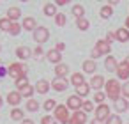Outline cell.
I'll list each match as a JSON object with an SVG mask.
<instances>
[{
	"mask_svg": "<svg viewBox=\"0 0 129 124\" xmlns=\"http://www.w3.org/2000/svg\"><path fill=\"white\" fill-rule=\"evenodd\" d=\"M104 94H106L108 99H111L113 103H117L122 97V85H120V82L117 78L106 80V83H104Z\"/></svg>",
	"mask_w": 129,
	"mask_h": 124,
	"instance_id": "1",
	"label": "cell"
},
{
	"mask_svg": "<svg viewBox=\"0 0 129 124\" xmlns=\"http://www.w3.org/2000/svg\"><path fill=\"white\" fill-rule=\"evenodd\" d=\"M27 73H28V66L23 64V62H13V64H9V67H7V75H9L14 82L20 80L21 76H27Z\"/></svg>",
	"mask_w": 129,
	"mask_h": 124,
	"instance_id": "2",
	"label": "cell"
},
{
	"mask_svg": "<svg viewBox=\"0 0 129 124\" xmlns=\"http://www.w3.org/2000/svg\"><path fill=\"white\" fill-rule=\"evenodd\" d=\"M55 112V120L57 122H60V124H69V119H71V115H69V110H67V106L66 105H57V108L53 110Z\"/></svg>",
	"mask_w": 129,
	"mask_h": 124,
	"instance_id": "3",
	"label": "cell"
},
{
	"mask_svg": "<svg viewBox=\"0 0 129 124\" xmlns=\"http://www.w3.org/2000/svg\"><path fill=\"white\" fill-rule=\"evenodd\" d=\"M48 39H50V30H48L46 27H37V29L34 30V41H36L39 46L44 44Z\"/></svg>",
	"mask_w": 129,
	"mask_h": 124,
	"instance_id": "4",
	"label": "cell"
},
{
	"mask_svg": "<svg viewBox=\"0 0 129 124\" xmlns=\"http://www.w3.org/2000/svg\"><path fill=\"white\" fill-rule=\"evenodd\" d=\"M94 119H97V120H101V122H106V119L111 115L110 113V106L106 105V103H103V105H97L95 106V110H94Z\"/></svg>",
	"mask_w": 129,
	"mask_h": 124,
	"instance_id": "5",
	"label": "cell"
},
{
	"mask_svg": "<svg viewBox=\"0 0 129 124\" xmlns=\"http://www.w3.org/2000/svg\"><path fill=\"white\" fill-rule=\"evenodd\" d=\"M66 106H67V110L78 112V110H81V106H83V99H81V97H78L76 94H73V96H69V97H67Z\"/></svg>",
	"mask_w": 129,
	"mask_h": 124,
	"instance_id": "6",
	"label": "cell"
},
{
	"mask_svg": "<svg viewBox=\"0 0 129 124\" xmlns=\"http://www.w3.org/2000/svg\"><path fill=\"white\" fill-rule=\"evenodd\" d=\"M88 122V115L83 112V110H78V112H73L71 119H69V124H87Z\"/></svg>",
	"mask_w": 129,
	"mask_h": 124,
	"instance_id": "7",
	"label": "cell"
},
{
	"mask_svg": "<svg viewBox=\"0 0 129 124\" xmlns=\"http://www.w3.org/2000/svg\"><path fill=\"white\" fill-rule=\"evenodd\" d=\"M117 78L118 80H122V82H129V66L122 60V62H118V67H117Z\"/></svg>",
	"mask_w": 129,
	"mask_h": 124,
	"instance_id": "8",
	"label": "cell"
},
{
	"mask_svg": "<svg viewBox=\"0 0 129 124\" xmlns=\"http://www.w3.org/2000/svg\"><path fill=\"white\" fill-rule=\"evenodd\" d=\"M97 52H99V55H111V44L110 43H106L104 39H97V43H95V46H94Z\"/></svg>",
	"mask_w": 129,
	"mask_h": 124,
	"instance_id": "9",
	"label": "cell"
},
{
	"mask_svg": "<svg viewBox=\"0 0 129 124\" xmlns=\"http://www.w3.org/2000/svg\"><path fill=\"white\" fill-rule=\"evenodd\" d=\"M104 83H106V80H104L103 75H94L88 85H90V89H94L95 92H99L101 89H104Z\"/></svg>",
	"mask_w": 129,
	"mask_h": 124,
	"instance_id": "10",
	"label": "cell"
},
{
	"mask_svg": "<svg viewBox=\"0 0 129 124\" xmlns=\"http://www.w3.org/2000/svg\"><path fill=\"white\" fill-rule=\"evenodd\" d=\"M50 85H51V89H53L55 92H64V90L69 87V82L64 80V78H53Z\"/></svg>",
	"mask_w": 129,
	"mask_h": 124,
	"instance_id": "11",
	"label": "cell"
},
{
	"mask_svg": "<svg viewBox=\"0 0 129 124\" xmlns=\"http://www.w3.org/2000/svg\"><path fill=\"white\" fill-rule=\"evenodd\" d=\"M6 101L13 106V108H18V105L21 103V94L18 90H11L7 96H6Z\"/></svg>",
	"mask_w": 129,
	"mask_h": 124,
	"instance_id": "12",
	"label": "cell"
},
{
	"mask_svg": "<svg viewBox=\"0 0 129 124\" xmlns=\"http://www.w3.org/2000/svg\"><path fill=\"white\" fill-rule=\"evenodd\" d=\"M46 59H48V62L55 64V66L62 64V53H58L55 48H51L50 52H46Z\"/></svg>",
	"mask_w": 129,
	"mask_h": 124,
	"instance_id": "13",
	"label": "cell"
},
{
	"mask_svg": "<svg viewBox=\"0 0 129 124\" xmlns=\"http://www.w3.org/2000/svg\"><path fill=\"white\" fill-rule=\"evenodd\" d=\"M21 29H23V30H27V32H34V30L37 29L36 18H32V16H27V18H23V21H21Z\"/></svg>",
	"mask_w": 129,
	"mask_h": 124,
	"instance_id": "14",
	"label": "cell"
},
{
	"mask_svg": "<svg viewBox=\"0 0 129 124\" xmlns=\"http://www.w3.org/2000/svg\"><path fill=\"white\" fill-rule=\"evenodd\" d=\"M67 75H69V66H67V64H58V66H55V78H64V80H67Z\"/></svg>",
	"mask_w": 129,
	"mask_h": 124,
	"instance_id": "15",
	"label": "cell"
},
{
	"mask_svg": "<svg viewBox=\"0 0 129 124\" xmlns=\"http://www.w3.org/2000/svg\"><path fill=\"white\" fill-rule=\"evenodd\" d=\"M95 71H97V62H95V60H92V59L83 60V73H87V75H94Z\"/></svg>",
	"mask_w": 129,
	"mask_h": 124,
	"instance_id": "16",
	"label": "cell"
},
{
	"mask_svg": "<svg viewBox=\"0 0 129 124\" xmlns=\"http://www.w3.org/2000/svg\"><path fill=\"white\" fill-rule=\"evenodd\" d=\"M34 87H36V92H37V94H46V92L51 89L50 82H48V80H44V78H43V80H39Z\"/></svg>",
	"mask_w": 129,
	"mask_h": 124,
	"instance_id": "17",
	"label": "cell"
},
{
	"mask_svg": "<svg viewBox=\"0 0 129 124\" xmlns=\"http://www.w3.org/2000/svg\"><path fill=\"white\" fill-rule=\"evenodd\" d=\"M115 39L118 43H127L129 41V30L125 27H120L118 30H115Z\"/></svg>",
	"mask_w": 129,
	"mask_h": 124,
	"instance_id": "18",
	"label": "cell"
},
{
	"mask_svg": "<svg viewBox=\"0 0 129 124\" xmlns=\"http://www.w3.org/2000/svg\"><path fill=\"white\" fill-rule=\"evenodd\" d=\"M30 55H32V52H30L28 46H18V48H16V57H18L20 60H28Z\"/></svg>",
	"mask_w": 129,
	"mask_h": 124,
	"instance_id": "19",
	"label": "cell"
},
{
	"mask_svg": "<svg viewBox=\"0 0 129 124\" xmlns=\"http://www.w3.org/2000/svg\"><path fill=\"white\" fill-rule=\"evenodd\" d=\"M69 82H71L73 87H80V85L85 83V75H81V73H73V75L69 76Z\"/></svg>",
	"mask_w": 129,
	"mask_h": 124,
	"instance_id": "20",
	"label": "cell"
},
{
	"mask_svg": "<svg viewBox=\"0 0 129 124\" xmlns=\"http://www.w3.org/2000/svg\"><path fill=\"white\" fill-rule=\"evenodd\" d=\"M7 18H9L11 21H18V20L21 18V9L16 7V6L9 7V9H7Z\"/></svg>",
	"mask_w": 129,
	"mask_h": 124,
	"instance_id": "21",
	"label": "cell"
},
{
	"mask_svg": "<svg viewBox=\"0 0 129 124\" xmlns=\"http://www.w3.org/2000/svg\"><path fill=\"white\" fill-rule=\"evenodd\" d=\"M43 13H44L48 18H55V16H57V6H55L53 2H48V4H44Z\"/></svg>",
	"mask_w": 129,
	"mask_h": 124,
	"instance_id": "22",
	"label": "cell"
},
{
	"mask_svg": "<svg viewBox=\"0 0 129 124\" xmlns=\"http://www.w3.org/2000/svg\"><path fill=\"white\" fill-rule=\"evenodd\" d=\"M113 106H115V110H117L118 113H124V112H127V110H129V101H127V99H124V97H120L117 103H113Z\"/></svg>",
	"mask_w": 129,
	"mask_h": 124,
	"instance_id": "23",
	"label": "cell"
},
{
	"mask_svg": "<svg viewBox=\"0 0 129 124\" xmlns=\"http://www.w3.org/2000/svg\"><path fill=\"white\" fill-rule=\"evenodd\" d=\"M104 67H106L108 71H117V67H118L117 59H115L113 55H108V57H106V60H104Z\"/></svg>",
	"mask_w": 129,
	"mask_h": 124,
	"instance_id": "24",
	"label": "cell"
},
{
	"mask_svg": "<svg viewBox=\"0 0 129 124\" xmlns=\"http://www.w3.org/2000/svg\"><path fill=\"white\" fill-rule=\"evenodd\" d=\"M71 13H73V16H74L76 20L85 18V7H83L81 4H74V6H73V9H71Z\"/></svg>",
	"mask_w": 129,
	"mask_h": 124,
	"instance_id": "25",
	"label": "cell"
},
{
	"mask_svg": "<svg viewBox=\"0 0 129 124\" xmlns=\"http://www.w3.org/2000/svg\"><path fill=\"white\" fill-rule=\"evenodd\" d=\"M90 94V85L85 82L83 85H80V87H76V96L78 97H87Z\"/></svg>",
	"mask_w": 129,
	"mask_h": 124,
	"instance_id": "26",
	"label": "cell"
},
{
	"mask_svg": "<svg viewBox=\"0 0 129 124\" xmlns=\"http://www.w3.org/2000/svg\"><path fill=\"white\" fill-rule=\"evenodd\" d=\"M111 14H113V7L111 6H103L101 7V11H99V16L103 18V20H108V18H111Z\"/></svg>",
	"mask_w": 129,
	"mask_h": 124,
	"instance_id": "27",
	"label": "cell"
},
{
	"mask_svg": "<svg viewBox=\"0 0 129 124\" xmlns=\"http://www.w3.org/2000/svg\"><path fill=\"white\" fill-rule=\"evenodd\" d=\"M11 119L21 122V120L25 119V112H23L21 108H11Z\"/></svg>",
	"mask_w": 129,
	"mask_h": 124,
	"instance_id": "28",
	"label": "cell"
},
{
	"mask_svg": "<svg viewBox=\"0 0 129 124\" xmlns=\"http://www.w3.org/2000/svg\"><path fill=\"white\" fill-rule=\"evenodd\" d=\"M76 27H78V30L87 32V30H88V27H90V21H88L87 18H80V20H76Z\"/></svg>",
	"mask_w": 129,
	"mask_h": 124,
	"instance_id": "29",
	"label": "cell"
},
{
	"mask_svg": "<svg viewBox=\"0 0 129 124\" xmlns=\"http://www.w3.org/2000/svg\"><path fill=\"white\" fill-rule=\"evenodd\" d=\"M41 108V105H39V101L37 99H27V112H37Z\"/></svg>",
	"mask_w": 129,
	"mask_h": 124,
	"instance_id": "30",
	"label": "cell"
},
{
	"mask_svg": "<svg viewBox=\"0 0 129 124\" xmlns=\"http://www.w3.org/2000/svg\"><path fill=\"white\" fill-rule=\"evenodd\" d=\"M34 92H36V87H32V85H27V87H25L23 90H20L21 97H27V99H32Z\"/></svg>",
	"mask_w": 129,
	"mask_h": 124,
	"instance_id": "31",
	"label": "cell"
},
{
	"mask_svg": "<svg viewBox=\"0 0 129 124\" xmlns=\"http://www.w3.org/2000/svg\"><path fill=\"white\" fill-rule=\"evenodd\" d=\"M11 25H13V21L6 16V18H0V30H4V32H9L11 30Z\"/></svg>",
	"mask_w": 129,
	"mask_h": 124,
	"instance_id": "32",
	"label": "cell"
},
{
	"mask_svg": "<svg viewBox=\"0 0 129 124\" xmlns=\"http://www.w3.org/2000/svg\"><path fill=\"white\" fill-rule=\"evenodd\" d=\"M67 23V16L64 14V13H57V16H55V25L57 27H64Z\"/></svg>",
	"mask_w": 129,
	"mask_h": 124,
	"instance_id": "33",
	"label": "cell"
},
{
	"mask_svg": "<svg viewBox=\"0 0 129 124\" xmlns=\"http://www.w3.org/2000/svg\"><path fill=\"white\" fill-rule=\"evenodd\" d=\"M21 30H23V29H21V23H18V21H13L9 34H11V36H20V32H21Z\"/></svg>",
	"mask_w": 129,
	"mask_h": 124,
	"instance_id": "34",
	"label": "cell"
},
{
	"mask_svg": "<svg viewBox=\"0 0 129 124\" xmlns=\"http://www.w3.org/2000/svg\"><path fill=\"white\" fill-rule=\"evenodd\" d=\"M27 85H30V83H28V78H27V76H21L20 80H16V89H18V92H20V90H23V89H25Z\"/></svg>",
	"mask_w": 129,
	"mask_h": 124,
	"instance_id": "35",
	"label": "cell"
},
{
	"mask_svg": "<svg viewBox=\"0 0 129 124\" xmlns=\"http://www.w3.org/2000/svg\"><path fill=\"white\" fill-rule=\"evenodd\" d=\"M104 124H122V119H120V115L118 113H111L108 119H106V122Z\"/></svg>",
	"mask_w": 129,
	"mask_h": 124,
	"instance_id": "36",
	"label": "cell"
},
{
	"mask_svg": "<svg viewBox=\"0 0 129 124\" xmlns=\"http://www.w3.org/2000/svg\"><path fill=\"white\" fill-rule=\"evenodd\" d=\"M104 99H106V94H104V90H99V92H95V94H94V103H97V105H103V103H104Z\"/></svg>",
	"mask_w": 129,
	"mask_h": 124,
	"instance_id": "37",
	"label": "cell"
},
{
	"mask_svg": "<svg viewBox=\"0 0 129 124\" xmlns=\"http://www.w3.org/2000/svg\"><path fill=\"white\" fill-rule=\"evenodd\" d=\"M81 110L88 115L90 112H94L95 110V106H94V101H83V106H81Z\"/></svg>",
	"mask_w": 129,
	"mask_h": 124,
	"instance_id": "38",
	"label": "cell"
},
{
	"mask_svg": "<svg viewBox=\"0 0 129 124\" xmlns=\"http://www.w3.org/2000/svg\"><path fill=\"white\" fill-rule=\"evenodd\" d=\"M43 108H44L46 112H51V110H55V108H57V105H55V99H46V101L43 103Z\"/></svg>",
	"mask_w": 129,
	"mask_h": 124,
	"instance_id": "39",
	"label": "cell"
},
{
	"mask_svg": "<svg viewBox=\"0 0 129 124\" xmlns=\"http://www.w3.org/2000/svg\"><path fill=\"white\" fill-rule=\"evenodd\" d=\"M41 124H58V122L55 120V117H53V115L46 113V115H43V117H41Z\"/></svg>",
	"mask_w": 129,
	"mask_h": 124,
	"instance_id": "40",
	"label": "cell"
},
{
	"mask_svg": "<svg viewBox=\"0 0 129 124\" xmlns=\"http://www.w3.org/2000/svg\"><path fill=\"white\" fill-rule=\"evenodd\" d=\"M122 97L124 99H129V82H124L122 83Z\"/></svg>",
	"mask_w": 129,
	"mask_h": 124,
	"instance_id": "41",
	"label": "cell"
},
{
	"mask_svg": "<svg viewBox=\"0 0 129 124\" xmlns=\"http://www.w3.org/2000/svg\"><path fill=\"white\" fill-rule=\"evenodd\" d=\"M104 41H106V43H110V44H111L113 41H117V39H115V32H106V37H104Z\"/></svg>",
	"mask_w": 129,
	"mask_h": 124,
	"instance_id": "42",
	"label": "cell"
},
{
	"mask_svg": "<svg viewBox=\"0 0 129 124\" xmlns=\"http://www.w3.org/2000/svg\"><path fill=\"white\" fill-rule=\"evenodd\" d=\"M34 55H36V57H43V55H44V50H43V46H36V50H34Z\"/></svg>",
	"mask_w": 129,
	"mask_h": 124,
	"instance_id": "43",
	"label": "cell"
},
{
	"mask_svg": "<svg viewBox=\"0 0 129 124\" xmlns=\"http://www.w3.org/2000/svg\"><path fill=\"white\" fill-rule=\"evenodd\" d=\"M55 50H57L58 53H62V52L66 50V44H64V43H57V44H55Z\"/></svg>",
	"mask_w": 129,
	"mask_h": 124,
	"instance_id": "44",
	"label": "cell"
},
{
	"mask_svg": "<svg viewBox=\"0 0 129 124\" xmlns=\"http://www.w3.org/2000/svg\"><path fill=\"white\" fill-rule=\"evenodd\" d=\"M57 7H60V6H67L69 4V0H55V2H53Z\"/></svg>",
	"mask_w": 129,
	"mask_h": 124,
	"instance_id": "45",
	"label": "cell"
},
{
	"mask_svg": "<svg viewBox=\"0 0 129 124\" xmlns=\"http://www.w3.org/2000/svg\"><path fill=\"white\" fill-rule=\"evenodd\" d=\"M21 124H34V120H32V119H23Z\"/></svg>",
	"mask_w": 129,
	"mask_h": 124,
	"instance_id": "46",
	"label": "cell"
},
{
	"mask_svg": "<svg viewBox=\"0 0 129 124\" xmlns=\"http://www.w3.org/2000/svg\"><path fill=\"white\" fill-rule=\"evenodd\" d=\"M88 124H104V122H101V120H97V119H92Z\"/></svg>",
	"mask_w": 129,
	"mask_h": 124,
	"instance_id": "47",
	"label": "cell"
},
{
	"mask_svg": "<svg viewBox=\"0 0 129 124\" xmlns=\"http://www.w3.org/2000/svg\"><path fill=\"white\" fill-rule=\"evenodd\" d=\"M106 4H108V6H111V7H113V6H117V4H118V2H117V0H110V2H106Z\"/></svg>",
	"mask_w": 129,
	"mask_h": 124,
	"instance_id": "48",
	"label": "cell"
},
{
	"mask_svg": "<svg viewBox=\"0 0 129 124\" xmlns=\"http://www.w3.org/2000/svg\"><path fill=\"white\" fill-rule=\"evenodd\" d=\"M125 29L129 30V16H125Z\"/></svg>",
	"mask_w": 129,
	"mask_h": 124,
	"instance_id": "49",
	"label": "cell"
},
{
	"mask_svg": "<svg viewBox=\"0 0 129 124\" xmlns=\"http://www.w3.org/2000/svg\"><path fill=\"white\" fill-rule=\"evenodd\" d=\"M124 62H125V64H127V66H129V55H127V57H125V59H124Z\"/></svg>",
	"mask_w": 129,
	"mask_h": 124,
	"instance_id": "50",
	"label": "cell"
},
{
	"mask_svg": "<svg viewBox=\"0 0 129 124\" xmlns=\"http://www.w3.org/2000/svg\"><path fill=\"white\" fill-rule=\"evenodd\" d=\"M4 105V99H2V96H0V106H2Z\"/></svg>",
	"mask_w": 129,
	"mask_h": 124,
	"instance_id": "51",
	"label": "cell"
},
{
	"mask_svg": "<svg viewBox=\"0 0 129 124\" xmlns=\"http://www.w3.org/2000/svg\"><path fill=\"white\" fill-rule=\"evenodd\" d=\"M0 52H2V46H0Z\"/></svg>",
	"mask_w": 129,
	"mask_h": 124,
	"instance_id": "52",
	"label": "cell"
}]
</instances>
